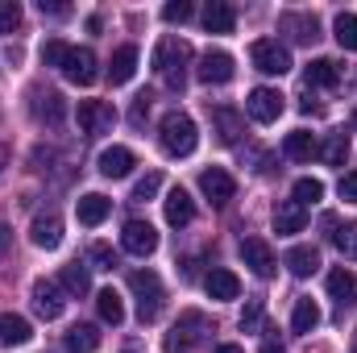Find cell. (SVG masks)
I'll return each instance as SVG.
<instances>
[{
    "instance_id": "41",
    "label": "cell",
    "mask_w": 357,
    "mask_h": 353,
    "mask_svg": "<svg viewBox=\"0 0 357 353\" xmlns=\"http://www.w3.org/2000/svg\"><path fill=\"white\" fill-rule=\"evenodd\" d=\"M63 54H67V42H63V38H50V42L42 46V63H46V67H59Z\"/></svg>"
},
{
    "instance_id": "33",
    "label": "cell",
    "mask_w": 357,
    "mask_h": 353,
    "mask_svg": "<svg viewBox=\"0 0 357 353\" xmlns=\"http://www.w3.org/2000/svg\"><path fill=\"white\" fill-rule=\"evenodd\" d=\"M316 324H320V308H316V299H295L291 329H295V333H312Z\"/></svg>"
},
{
    "instance_id": "39",
    "label": "cell",
    "mask_w": 357,
    "mask_h": 353,
    "mask_svg": "<svg viewBox=\"0 0 357 353\" xmlns=\"http://www.w3.org/2000/svg\"><path fill=\"white\" fill-rule=\"evenodd\" d=\"M162 191V175L158 171H150L146 179H137V187H133V200H154Z\"/></svg>"
},
{
    "instance_id": "21",
    "label": "cell",
    "mask_w": 357,
    "mask_h": 353,
    "mask_svg": "<svg viewBox=\"0 0 357 353\" xmlns=\"http://www.w3.org/2000/svg\"><path fill=\"white\" fill-rule=\"evenodd\" d=\"M191 220H195V200H191L183 187H171V195H167V225L187 229Z\"/></svg>"
},
{
    "instance_id": "40",
    "label": "cell",
    "mask_w": 357,
    "mask_h": 353,
    "mask_svg": "<svg viewBox=\"0 0 357 353\" xmlns=\"http://www.w3.org/2000/svg\"><path fill=\"white\" fill-rule=\"evenodd\" d=\"M191 13H195V8H191V0H171V4L162 8V21H171V25L178 21V25H183V21H187Z\"/></svg>"
},
{
    "instance_id": "38",
    "label": "cell",
    "mask_w": 357,
    "mask_h": 353,
    "mask_svg": "<svg viewBox=\"0 0 357 353\" xmlns=\"http://www.w3.org/2000/svg\"><path fill=\"white\" fill-rule=\"evenodd\" d=\"M21 25V4L17 0H0V33H13Z\"/></svg>"
},
{
    "instance_id": "8",
    "label": "cell",
    "mask_w": 357,
    "mask_h": 353,
    "mask_svg": "<svg viewBox=\"0 0 357 353\" xmlns=\"http://www.w3.org/2000/svg\"><path fill=\"white\" fill-rule=\"evenodd\" d=\"M121 246H125L133 258H146V254L158 250V233H154L150 220H125V229H121Z\"/></svg>"
},
{
    "instance_id": "44",
    "label": "cell",
    "mask_w": 357,
    "mask_h": 353,
    "mask_svg": "<svg viewBox=\"0 0 357 353\" xmlns=\"http://www.w3.org/2000/svg\"><path fill=\"white\" fill-rule=\"evenodd\" d=\"M337 191H341V200L357 204V171H349V175L341 179V187H337Z\"/></svg>"
},
{
    "instance_id": "15",
    "label": "cell",
    "mask_w": 357,
    "mask_h": 353,
    "mask_svg": "<svg viewBox=\"0 0 357 353\" xmlns=\"http://www.w3.org/2000/svg\"><path fill=\"white\" fill-rule=\"evenodd\" d=\"M108 212H112V200H108V195H100V191H88V195H79V200H75V216H79V225H88V229L104 225V220H108Z\"/></svg>"
},
{
    "instance_id": "45",
    "label": "cell",
    "mask_w": 357,
    "mask_h": 353,
    "mask_svg": "<svg viewBox=\"0 0 357 353\" xmlns=\"http://www.w3.org/2000/svg\"><path fill=\"white\" fill-rule=\"evenodd\" d=\"M38 8H42V13H50V17H67V13H71L63 0H38Z\"/></svg>"
},
{
    "instance_id": "14",
    "label": "cell",
    "mask_w": 357,
    "mask_h": 353,
    "mask_svg": "<svg viewBox=\"0 0 357 353\" xmlns=\"http://www.w3.org/2000/svg\"><path fill=\"white\" fill-rule=\"evenodd\" d=\"M199 84H229L233 80V54H225V50H208L204 59H199Z\"/></svg>"
},
{
    "instance_id": "24",
    "label": "cell",
    "mask_w": 357,
    "mask_h": 353,
    "mask_svg": "<svg viewBox=\"0 0 357 353\" xmlns=\"http://www.w3.org/2000/svg\"><path fill=\"white\" fill-rule=\"evenodd\" d=\"M324 283H328V295H333V299H337L341 308H349V303L357 299V278H354V270L337 266V270H333V274H328Z\"/></svg>"
},
{
    "instance_id": "2",
    "label": "cell",
    "mask_w": 357,
    "mask_h": 353,
    "mask_svg": "<svg viewBox=\"0 0 357 353\" xmlns=\"http://www.w3.org/2000/svg\"><path fill=\"white\" fill-rule=\"evenodd\" d=\"M129 291L137 295V316H142V324L158 320V312H162V303H167L162 278H158L154 270H133V274H129Z\"/></svg>"
},
{
    "instance_id": "31",
    "label": "cell",
    "mask_w": 357,
    "mask_h": 353,
    "mask_svg": "<svg viewBox=\"0 0 357 353\" xmlns=\"http://www.w3.org/2000/svg\"><path fill=\"white\" fill-rule=\"evenodd\" d=\"M337 80H341V71H337L333 59H316V63H307V88H337Z\"/></svg>"
},
{
    "instance_id": "34",
    "label": "cell",
    "mask_w": 357,
    "mask_h": 353,
    "mask_svg": "<svg viewBox=\"0 0 357 353\" xmlns=\"http://www.w3.org/2000/svg\"><path fill=\"white\" fill-rule=\"evenodd\" d=\"M63 291L67 295H88L91 291V278H88V266H79V262H71V266H63Z\"/></svg>"
},
{
    "instance_id": "12",
    "label": "cell",
    "mask_w": 357,
    "mask_h": 353,
    "mask_svg": "<svg viewBox=\"0 0 357 353\" xmlns=\"http://www.w3.org/2000/svg\"><path fill=\"white\" fill-rule=\"evenodd\" d=\"M241 262L250 266L258 278H270V274L278 270V262H274V250H270L262 237H245V241H241Z\"/></svg>"
},
{
    "instance_id": "30",
    "label": "cell",
    "mask_w": 357,
    "mask_h": 353,
    "mask_svg": "<svg viewBox=\"0 0 357 353\" xmlns=\"http://www.w3.org/2000/svg\"><path fill=\"white\" fill-rule=\"evenodd\" d=\"M320 225H324V229H333L328 237H333V246H337L345 258H357V225H337V216H324Z\"/></svg>"
},
{
    "instance_id": "46",
    "label": "cell",
    "mask_w": 357,
    "mask_h": 353,
    "mask_svg": "<svg viewBox=\"0 0 357 353\" xmlns=\"http://www.w3.org/2000/svg\"><path fill=\"white\" fill-rule=\"evenodd\" d=\"M212 353H245V350H241V345H216Z\"/></svg>"
},
{
    "instance_id": "36",
    "label": "cell",
    "mask_w": 357,
    "mask_h": 353,
    "mask_svg": "<svg viewBox=\"0 0 357 353\" xmlns=\"http://www.w3.org/2000/svg\"><path fill=\"white\" fill-rule=\"evenodd\" d=\"M316 200H324V183L320 179H295V204H316Z\"/></svg>"
},
{
    "instance_id": "43",
    "label": "cell",
    "mask_w": 357,
    "mask_h": 353,
    "mask_svg": "<svg viewBox=\"0 0 357 353\" xmlns=\"http://www.w3.org/2000/svg\"><path fill=\"white\" fill-rule=\"evenodd\" d=\"M258 324H262V299H250L245 312H241V329L250 333V329H258Z\"/></svg>"
},
{
    "instance_id": "19",
    "label": "cell",
    "mask_w": 357,
    "mask_h": 353,
    "mask_svg": "<svg viewBox=\"0 0 357 353\" xmlns=\"http://www.w3.org/2000/svg\"><path fill=\"white\" fill-rule=\"evenodd\" d=\"M33 117L46 125H63V117H67L63 91H33Z\"/></svg>"
},
{
    "instance_id": "32",
    "label": "cell",
    "mask_w": 357,
    "mask_h": 353,
    "mask_svg": "<svg viewBox=\"0 0 357 353\" xmlns=\"http://www.w3.org/2000/svg\"><path fill=\"white\" fill-rule=\"evenodd\" d=\"M320 158H324L328 167H345V158H349V133H345V129L328 133V142L320 146Z\"/></svg>"
},
{
    "instance_id": "4",
    "label": "cell",
    "mask_w": 357,
    "mask_h": 353,
    "mask_svg": "<svg viewBox=\"0 0 357 353\" xmlns=\"http://www.w3.org/2000/svg\"><path fill=\"white\" fill-rule=\"evenodd\" d=\"M204 333H212V324H208V316L204 312H183L175 320V329L167 333V353H187V350H195L199 341H204Z\"/></svg>"
},
{
    "instance_id": "18",
    "label": "cell",
    "mask_w": 357,
    "mask_h": 353,
    "mask_svg": "<svg viewBox=\"0 0 357 353\" xmlns=\"http://www.w3.org/2000/svg\"><path fill=\"white\" fill-rule=\"evenodd\" d=\"M278 29H287L295 42H316L320 38V21L312 13H282L278 17Z\"/></svg>"
},
{
    "instance_id": "47",
    "label": "cell",
    "mask_w": 357,
    "mask_h": 353,
    "mask_svg": "<svg viewBox=\"0 0 357 353\" xmlns=\"http://www.w3.org/2000/svg\"><path fill=\"white\" fill-rule=\"evenodd\" d=\"M4 246H8V229L0 225V254H4Z\"/></svg>"
},
{
    "instance_id": "37",
    "label": "cell",
    "mask_w": 357,
    "mask_h": 353,
    "mask_svg": "<svg viewBox=\"0 0 357 353\" xmlns=\"http://www.w3.org/2000/svg\"><path fill=\"white\" fill-rule=\"evenodd\" d=\"M216 125H220V137H225V142H237L241 121H237V112H233V108H216Z\"/></svg>"
},
{
    "instance_id": "48",
    "label": "cell",
    "mask_w": 357,
    "mask_h": 353,
    "mask_svg": "<svg viewBox=\"0 0 357 353\" xmlns=\"http://www.w3.org/2000/svg\"><path fill=\"white\" fill-rule=\"evenodd\" d=\"M262 353H282V345H274V341H266V345H262Z\"/></svg>"
},
{
    "instance_id": "7",
    "label": "cell",
    "mask_w": 357,
    "mask_h": 353,
    "mask_svg": "<svg viewBox=\"0 0 357 353\" xmlns=\"http://www.w3.org/2000/svg\"><path fill=\"white\" fill-rule=\"evenodd\" d=\"M29 299H33V308H38L42 320H59L63 308H67V291H63V283H54V278H38L33 291H29Z\"/></svg>"
},
{
    "instance_id": "49",
    "label": "cell",
    "mask_w": 357,
    "mask_h": 353,
    "mask_svg": "<svg viewBox=\"0 0 357 353\" xmlns=\"http://www.w3.org/2000/svg\"><path fill=\"white\" fill-rule=\"evenodd\" d=\"M0 171H4V150H0Z\"/></svg>"
},
{
    "instance_id": "27",
    "label": "cell",
    "mask_w": 357,
    "mask_h": 353,
    "mask_svg": "<svg viewBox=\"0 0 357 353\" xmlns=\"http://www.w3.org/2000/svg\"><path fill=\"white\" fill-rule=\"evenodd\" d=\"M133 71H137V46H121L112 54V63H108V80L112 84H129Z\"/></svg>"
},
{
    "instance_id": "22",
    "label": "cell",
    "mask_w": 357,
    "mask_h": 353,
    "mask_svg": "<svg viewBox=\"0 0 357 353\" xmlns=\"http://www.w3.org/2000/svg\"><path fill=\"white\" fill-rule=\"evenodd\" d=\"M282 154H287L291 163H307V158H316V154H320V142H316L307 129H295V133H287Z\"/></svg>"
},
{
    "instance_id": "9",
    "label": "cell",
    "mask_w": 357,
    "mask_h": 353,
    "mask_svg": "<svg viewBox=\"0 0 357 353\" xmlns=\"http://www.w3.org/2000/svg\"><path fill=\"white\" fill-rule=\"evenodd\" d=\"M245 112H250L258 125H274V121L282 117V96L274 88H254L245 96Z\"/></svg>"
},
{
    "instance_id": "23",
    "label": "cell",
    "mask_w": 357,
    "mask_h": 353,
    "mask_svg": "<svg viewBox=\"0 0 357 353\" xmlns=\"http://www.w3.org/2000/svg\"><path fill=\"white\" fill-rule=\"evenodd\" d=\"M33 337V324L25 316H13V312H0V345H25Z\"/></svg>"
},
{
    "instance_id": "16",
    "label": "cell",
    "mask_w": 357,
    "mask_h": 353,
    "mask_svg": "<svg viewBox=\"0 0 357 353\" xmlns=\"http://www.w3.org/2000/svg\"><path fill=\"white\" fill-rule=\"evenodd\" d=\"M303 225H307V208H303V204H295V200H282V204L274 208V233H278V237L303 233Z\"/></svg>"
},
{
    "instance_id": "5",
    "label": "cell",
    "mask_w": 357,
    "mask_h": 353,
    "mask_svg": "<svg viewBox=\"0 0 357 353\" xmlns=\"http://www.w3.org/2000/svg\"><path fill=\"white\" fill-rule=\"evenodd\" d=\"M59 71H63L71 84H79V88H91V84L100 80V63H96V54H91L88 46H67Z\"/></svg>"
},
{
    "instance_id": "29",
    "label": "cell",
    "mask_w": 357,
    "mask_h": 353,
    "mask_svg": "<svg viewBox=\"0 0 357 353\" xmlns=\"http://www.w3.org/2000/svg\"><path fill=\"white\" fill-rule=\"evenodd\" d=\"M287 270L295 274V278H307V274H316V266H320V254L312 250V246H295V250H287Z\"/></svg>"
},
{
    "instance_id": "25",
    "label": "cell",
    "mask_w": 357,
    "mask_h": 353,
    "mask_svg": "<svg viewBox=\"0 0 357 353\" xmlns=\"http://www.w3.org/2000/svg\"><path fill=\"white\" fill-rule=\"evenodd\" d=\"M233 25H237V13H233V4H225V0H212V4L204 8V29H208V33H233Z\"/></svg>"
},
{
    "instance_id": "42",
    "label": "cell",
    "mask_w": 357,
    "mask_h": 353,
    "mask_svg": "<svg viewBox=\"0 0 357 353\" xmlns=\"http://www.w3.org/2000/svg\"><path fill=\"white\" fill-rule=\"evenodd\" d=\"M91 270H112V266H116V254H112V250H108V246H91Z\"/></svg>"
},
{
    "instance_id": "35",
    "label": "cell",
    "mask_w": 357,
    "mask_h": 353,
    "mask_svg": "<svg viewBox=\"0 0 357 353\" xmlns=\"http://www.w3.org/2000/svg\"><path fill=\"white\" fill-rule=\"evenodd\" d=\"M333 33H337V42H341L345 50H357V13H337Z\"/></svg>"
},
{
    "instance_id": "26",
    "label": "cell",
    "mask_w": 357,
    "mask_h": 353,
    "mask_svg": "<svg viewBox=\"0 0 357 353\" xmlns=\"http://www.w3.org/2000/svg\"><path fill=\"white\" fill-rule=\"evenodd\" d=\"M96 312H100L104 324L116 329V324L125 320V299H121V291H116V287H104V291L96 295Z\"/></svg>"
},
{
    "instance_id": "3",
    "label": "cell",
    "mask_w": 357,
    "mask_h": 353,
    "mask_svg": "<svg viewBox=\"0 0 357 353\" xmlns=\"http://www.w3.org/2000/svg\"><path fill=\"white\" fill-rule=\"evenodd\" d=\"M187 59H191V46L183 42V38H162L158 42V50H154V71L167 80V88H183V67H187Z\"/></svg>"
},
{
    "instance_id": "11",
    "label": "cell",
    "mask_w": 357,
    "mask_h": 353,
    "mask_svg": "<svg viewBox=\"0 0 357 353\" xmlns=\"http://www.w3.org/2000/svg\"><path fill=\"white\" fill-rule=\"evenodd\" d=\"M75 121H79L84 133H104V129H112L116 112H112V104H104V100H79Z\"/></svg>"
},
{
    "instance_id": "13",
    "label": "cell",
    "mask_w": 357,
    "mask_h": 353,
    "mask_svg": "<svg viewBox=\"0 0 357 353\" xmlns=\"http://www.w3.org/2000/svg\"><path fill=\"white\" fill-rule=\"evenodd\" d=\"M100 175L104 179H125L133 167H137V154L129 150V146H108V150H100Z\"/></svg>"
},
{
    "instance_id": "10",
    "label": "cell",
    "mask_w": 357,
    "mask_h": 353,
    "mask_svg": "<svg viewBox=\"0 0 357 353\" xmlns=\"http://www.w3.org/2000/svg\"><path fill=\"white\" fill-rule=\"evenodd\" d=\"M199 191H204L216 208H225V204L237 195V183H233V175H229L225 167H208V171L199 175Z\"/></svg>"
},
{
    "instance_id": "28",
    "label": "cell",
    "mask_w": 357,
    "mask_h": 353,
    "mask_svg": "<svg viewBox=\"0 0 357 353\" xmlns=\"http://www.w3.org/2000/svg\"><path fill=\"white\" fill-rule=\"evenodd\" d=\"M63 350L67 353H96L100 350V333H96V324H75V329L63 337Z\"/></svg>"
},
{
    "instance_id": "1",
    "label": "cell",
    "mask_w": 357,
    "mask_h": 353,
    "mask_svg": "<svg viewBox=\"0 0 357 353\" xmlns=\"http://www.w3.org/2000/svg\"><path fill=\"white\" fill-rule=\"evenodd\" d=\"M158 142H162V150L171 158H187L199 146V129H195V121L187 112H167L162 125H158Z\"/></svg>"
},
{
    "instance_id": "20",
    "label": "cell",
    "mask_w": 357,
    "mask_h": 353,
    "mask_svg": "<svg viewBox=\"0 0 357 353\" xmlns=\"http://www.w3.org/2000/svg\"><path fill=\"white\" fill-rule=\"evenodd\" d=\"M29 241L38 246V250H54L59 241H63V220L50 212V216H33V225H29Z\"/></svg>"
},
{
    "instance_id": "17",
    "label": "cell",
    "mask_w": 357,
    "mask_h": 353,
    "mask_svg": "<svg viewBox=\"0 0 357 353\" xmlns=\"http://www.w3.org/2000/svg\"><path fill=\"white\" fill-rule=\"evenodd\" d=\"M204 291L212 295V299H220V303H229V299H237L241 295V278L233 274V270H208V278H204Z\"/></svg>"
},
{
    "instance_id": "6",
    "label": "cell",
    "mask_w": 357,
    "mask_h": 353,
    "mask_svg": "<svg viewBox=\"0 0 357 353\" xmlns=\"http://www.w3.org/2000/svg\"><path fill=\"white\" fill-rule=\"evenodd\" d=\"M250 59H254V67H258L262 75H287V71H291V50L278 46L274 38H258V42L250 46Z\"/></svg>"
}]
</instances>
